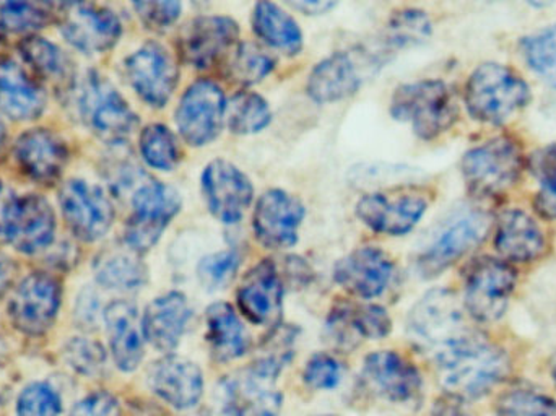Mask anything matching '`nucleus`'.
Wrapping results in <instances>:
<instances>
[{"mask_svg":"<svg viewBox=\"0 0 556 416\" xmlns=\"http://www.w3.org/2000/svg\"><path fill=\"white\" fill-rule=\"evenodd\" d=\"M240 39V26L230 16L204 15L191 20L179 38V52L192 67L211 68L225 58Z\"/></svg>","mask_w":556,"mask_h":416,"instance_id":"nucleus-19","label":"nucleus"},{"mask_svg":"<svg viewBox=\"0 0 556 416\" xmlns=\"http://www.w3.org/2000/svg\"><path fill=\"white\" fill-rule=\"evenodd\" d=\"M363 379L375 394L394 404L410 402L421 389L417 368L399 353L389 350L366 356Z\"/></svg>","mask_w":556,"mask_h":416,"instance_id":"nucleus-25","label":"nucleus"},{"mask_svg":"<svg viewBox=\"0 0 556 416\" xmlns=\"http://www.w3.org/2000/svg\"><path fill=\"white\" fill-rule=\"evenodd\" d=\"M3 139H5V129H3L2 123H0V146H2Z\"/></svg>","mask_w":556,"mask_h":416,"instance_id":"nucleus-56","label":"nucleus"},{"mask_svg":"<svg viewBox=\"0 0 556 416\" xmlns=\"http://www.w3.org/2000/svg\"><path fill=\"white\" fill-rule=\"evenodd\" d=\"M227 100L212 80H198L185 91L176 108V126L188 146L214 142L225 124Z\"/></svg>","mask_w":556,"mask_h":416,"instance_id":"nucleus-13","label":"nucleus"},{"mask_svg":"<svg viewBox=\"0 0 556 416\" xmlns=\"http://www.w3.org/2000/svg\"><path fill=\"white\" fill-rule=\"evenodd\" d=\"M441 386L457 401H476L505 381L511 369L505 350L470 332L434 355Z\"/></svg>","mask_w":556,"mask_h":416,"instance_id":"nucleus-1","label":"nucleus"},{"mask_svg":"<svg viewBox=\"0 0 556 416\" xmlns=\"http://www.w3.org/2000/svg\"><path fill=\"white\" fill-rule=\"evenodd\" d=\"M46 94L13 59L0 58V114L12 121H33L41 116Z\"/></svg>","mask_w":556,"mask_h":416,"instance_id":"nucleus-31","label":"nucleus"},{"mask_svg":"<svg viewBox=\"0 0 556 416\" xmlns=\"http://www.w3.org/2000/svg\"><path fill=\"white\" fill-rule=\"evenodd\" d=\"M433 31L430 16L418 9H402L392 13L386 26L389 48L402 49L421 45Z\"/></svg>","mask_w":556,"mask_h":416,"instance_id":"nucleus-38","label":"nucleus"},{"mask_svg":"<svg viewBox=\"0 0 556 416\" xmlns=\"http://www.w3.org/2000/svg\"><path fill=\"white\" fill-rule=\"evenodd\" d=\"M276 67L273 55L256 42H241L230 62V74L238 84L256 85Z\"/></svg>","mask_w":556,"mask_h":416,"instance_id":"nucleus-40","label":"nucleus"},{"mask_svg":"<svg viewBox=\"0 0 556 416\" xmlns=\"http://www.w3.org/2000/svg\"><path fill=\"white\" fill-rule=\"evenodd\" d=\"M464 311L456 294L447 290H431L425 294L407 317V333L412 342L433 355L469 336Z\"/></svg>","mask_w":556,"mask_h":416,"instance_id":"nucleus-6","label":"nucleus"},{"mask_svg":"<svg viewBox=\"0 0 556 416\" xmlns=\"http://www.w3.org/2000/svg\"><path fill=\"white\" fill-rule=\"evenodd\" d=\"M238 306L256 326H278L283 307V281L273 261L254 265L237 291Z\"/></svg>","mask_w":556,"mask_h":416,"instance_id":"nucleus-23","label":"nucleus"},{"mask_svg":"<svg viewBox=\"0 0 556 416\" xmlns=\"http://www.w3.org/2000/svg\"><path fill=\"white\" fill-rule=\"evenodd\" d=\"M303 379L316 391H332L342 381V366L329 353H316L304 366Z\"/></svg>","mask_w":556,"mask_h":416,"instance_id":"nucleus-47","label":"nucleus"},{"mask_svg":"<svg viewBox=\"0 0 556 416\" xmlns=\"http://www.w3.org/2000/svg\"><path fill=\"white\" fill-rule=\"evenodd\" d=\"M220 394L225 416H278L283 404L276 376L254 366L225 379Z\"/></svg>","mask_w":556,"mask_h":416,"instance_id":"nucleus-22","label":"nucleus"},{"mask_svg":"<svg viewBox=\"0 0 556 416\" xmlns=\"http://www.w3.org/2000/svg\"><path fill=\"white\" fill-rule=\"evenodd\" d=\"M290 7L306 13V15H323L336 7L333 2H323V0H301V2H290Z\"/></svg>","mask_w":556,"mask_h":416,"instance_id":"nucleus-53","label":"nucleus"},{"mask_svg":"<svg viewBox=\"0 0 556 416\" xmlns=\"http://www.w3.org/2000/svg\"><path fill=\"white\" fill-rule=\"evenodd\" d=\"M10 280H12V272H10V265L7 264L3 259H0V294L7 291L9 288Z\"/></svg>","mask_w":556,"mask_h":416,"instance_id":"nucleus-55","label":"nucleus"},{"mask_svg":"<svg viewBox=\"0 0 556 416\" xmlns=\"http://www.w3.org/2000/svg\"><path fill=\"white\" fill-rule=\"evenodd\" d=\"M294 343H296V333L293 327L277 326L269 339L264 342L257 358L254 360V368L278 378L281 369L293 360Z\"/></svg>","mask_w":556,"mask_h":416,"instance_id":"nucleus-42","label":"nucleus"},{"mask_svg":"<svg viewBox=\"0 0 556 416\" xmlns=\"http://www.w3.org/2000/svg\"><path fill=\"white\" fill-rule=\"evenodd\" d=\"M61 283L45 272L26 275L9 301L13 327L29 337H39L54 326L61 307Z\"/></svg>","mask_w":556,"mask_h":416,"instance_id":"nucleus-12","label":"nucleus"},{"mask_svg":"<svg viewBox=\"0 0 556 416\" xmlns=\"http://www.w3.org/2000/svg\"><path fill=\"white\" fill-rule=\"evenodd\" d=\"M15 159L28 178L52 182L64 172L68 150L64 140L51 129H29L15 142Z\"/></svg>","mask_w":556,"mask_h":416,"instance_id":"nucleus-27","label":"nucleus"},{"mask_svg":"<svg viewBox=\"0 0 556 416\" xmlns=\"http://www.w3.org/2000/svg\"><path fill=\"white\" fill-rule=\"evenodd\" d=\"M495 248L508 264H526L544 254V231L525 210H505L496 222Z\"/></svg>","mask_w":556,"mask_h":416,"instance_id":"nucleus-30","label":"nucleus"},{"mask_svg":"<svg viewBox=\"0 0 556 416\" xmlns=\"http://www.w3.org/2000/svg\"><path fill=\"white\" fill-rule=\"evenodd\" d=\"M127 80L143 103L165 108L178 85V65L165 46L146 42L126 59Z\"/></svg>","mask_w":556,"mask_h":416,"instance_id":"nucleus-15","label":"nucleus"},{"mask_svg":"<svg viewBox=\"0 0 556 416\" xmlns=\"http://www.w3.org/2000/svg\"><path fill=\"white\" fill-rule=\"evenodd\" d=\"M430 207L427 192L420 188H395L363 196L355 213L363 225L379 235L404 236L418 225Z\"/></svg>","mask_w":556,"mask_h":416,"instance_id":"nucleus-11","label":"nucleus"},{"mask_svg":"<svg viewBox=\"0 0 556 416\" xmlns=\"http://www.w3.org/2000/svg\"><path fill=\"white\" fill-rule=\"evenodd\" d=\"M67 416H121V404L111 392H91L77 402Z\"/></svg>","mask_w":556,"mask_h":416,"instance_id":"nucleus-49","label":"nucleus"},{"mask_svg":"<svg viewBox=\"0 0 556 416\" xmlns=\"http://www.w3.org/2000/svg\"><path fill=\"white\" fill-rule=\"evenodd\" d=\"M498 416H556V402L532 391H511L496 402Z\"/></svg>","mask_w":556,"mask_h":416,"instance_id":"nucleus-46","label":"nucleus"},{"mask_svg":"<svg viewBox=\"0 0 556 416\" xmlns=\"http://www.w3.org/2000/svg\"><path fill=\"white\" fill-rule=\"evenodd\" d=\"M207 342L218 362L241 358L250 350V333L228 303H215L205 313Z\"/></svg>","mask_w":556,"mask_h":416,"instance_id":"nucleus-32","label":"nucleus"},{"mask_svg":"<svg viewBox=\"0 0 556 416\" xmlns=\"http://www.w3.org/2000/svg\"><path fill=\"white\" fill-rule=\"evenodd\" d=\"M80 113L85 123L103 142H126L139 119L119 91L98 74H90L81 87Z\"/></svg>","mask_w":556,"mask_h":416,"instance_id":"nucleus-10","label":"nucleus"},{"mask_svg":"<svg viewBox=\"0 0 556 416\" xmlns=\"http://www.w3.org/2000/svg\"><path fill=\"white\" fill-rule=\"evenodd\" d=\"M140 153L147 165L160 172H172L181 159L178 139L165 124H150L140 134Z\"/></svg>","mask_w":556,"mask_h":416,"instance_id":"nucleus-37","label":"nucleus"},{"mask_svg":"<svg viewBox=\"0 0 556 416\" xmlns=\"http://www.w3.org/2000/svg\"><path fill=\"white\" fill-rule=\"evenodd\" d=\"M518 274L503 259H477L470 264L464 288V306L479 323H495L508 307Z\"/></svg>","mask_w":556,"mask_h":416,"instance_id":"nucleus-9","label":"nucleus"},{"mask_svg":"<svg viewBox=\"0 0 556 416\" xmlns=\"http://www.w3.org/2000/svg\"><path fill=\"white\" fill-rule=\"evenodd\" d=\"M304 215L306 210L300 199L281 189H270L261 196L254 209V235L264 248L274 251L293 248Z\"/></svg>","mask_w":556,"mask_h":416,"instance_id":"nucleus-20","label":"nucleus"},{"mask_svg":"<svg viewBox=\"0 0 556 416\" xmlns=\"http://www.w3.org/2000/svg\"><path fill=\"white\" fill-rule=\"evenodd\" d=\"M273 121L269 103L254 91H240L227 101L225 123L237 136L263 133Z\"/></svg>","mask_w":556,"mask_h":416,"instance_id":"nucleus-36","label":"nucleus"},{"mask_svg":"<svg viewBox=\"0 0 556 416\" xmlns=\"http://www.w3.org/2000/svg\"><path fill=\"white\" fill-rule=\"evenodd\" d=\"M94 294H87V297L80 298V303H78L77 310H75V314H77L78 323L81 324V326H94V323H97V311H98V304L94 303Z\"/></svg>","mask_w":556,"mask_h":416,"instance_id":"nucleus-52","label":"nucleus"},{"mask_svg":"<svg viewBox=\"0 0 556 416\" xmlns=\"http://www.w3.org/2000/svg\"><path fill=\"white\" fill-rule=\"evenodd\" d=\"M241 257L237 251H220L205 255L198 265L199 283L207 291L224 290L237 277Z\"/></svg>","mask_w":556,"mask_h":416,"instance_id":"nucleus-44","label":"nucleus"},{"mask_svg":"<svg viewBox=\"0 0 556 416\" xmlns=\"http://www.w3.org/2000/svg\"><path fill=\"white\" fill-rule=\"evenodd\" d=\"M552 373H554V379L556 385V362L554 363V368H552Z\"/></svg>","mask_w":556,"mask_h":416,"instance_id":"nucleus-57","label":"nucleus"},{"mask_svg":"<svg viewBox=\"0 0 556 416\" xmlns=\"http://www.w3.org/2000/svg\"><path fill=\"white\" fill-rule=\"evenodd\" d=\"M147 378L153 394L178 411L198 407L204 394L202 369L182 356H165L153 363Z\"/></svg>","mask_w":556,"mask_h":416,"instance_id":"nucleus-24","label":"nucleus"},{"mask_svg":"<svg viewBox=\"0 0 556 416\" xmlns=\"http://www.w3.org/2000/svg\"><path fill=\"white\" fill-rule=\"evenodd\" d=\"M431 416H470L460 407L459 404L454 402H440L437 407L433 408V415Z\"/></svg>","mask_w":556,"mask_h":416,"instance_id":"nucleus-54","label":"nucleus"},{"mask_svg":"<svg viewBox=\"0 0 556 416\" xmlns=\"http://www.w3.org/2000/svg\"><path fill=\"white\" fill-rule=\"evenodd\" d=\"M65 363L78 375L97 378L106 368V352L94 340L74 337L62 350Z\"/></svg>","mask_w":556,"mask_h":416,"instance_id":"nucleus-43","label":"nucleus"},{"mask_svg":"<svg viewBox=\"0 0 556 416\" xmlns=\"http://www.w3.org/2000/svg\"><path fill=\"white\" fill-rule=\"evenodd\" d=\"M201 188L207 209L225 225H237L253 204L250 178L227 160H214L205 166Z\"/></svg>","mask_w":556,"mask_h":416,"instance_id":"nucleus-17","label":"nucleus"},{"mask_svg":"<svg viewBox=\"0 0 556 416\" xmlns=\"http://www.w3.org/2000/svg\"><path fill=\"white\" fill-rule=\"evenodd\" d=\"M529 168L539 179L556 172V146L544 147V149L538 150L534 155H531Z\"/></svg>","mask_w":556,"mask_h":416,"instance_id":"nucleus-51","label":"nucleus"},{"mask_svg":"<svg viewBox=\"0 0 556 416\" xmlns=\"http://www.w3.org/2000/svg\"><path fill=\"white\" fill-rule=\"evenodd\" d=\"M381 59L363 55L356 59L352 52H333L320 61L307 78V94L319 104L337 103L355 94L365 80L366 68L379 67Z\"/></svg>","mask_w":556,"mask_h":416,"instance_id":"nucleus-18","label":"nucleus"},{"mask_svg":"<svg viewBox=\"0 0 556 416\" xmlns=\"http://www.w3.org/2000/svg\"><path fill=\"white\" fill-rule=\"evenodd\" d=\"M526 160L521 147L509 137H495L464 155V181L479 198L505 194L518 185Z\"/></svg>","mask_w":556,"mask_h":416,"instance_id":"nucleus-4","label":"nucleus"},{"mask_svg":"<svg viewBox=\"0 0 556 416\" xmlns=\"http://www.w3.org/2000/svg\"><path fill=\"white\" fill-rule=\"evenodd\" d=\"M55 215L38 194L0 198V239L22 254H36L51 244Z\"/></svg>","mask_w":556,"mask_h":416,"instance_id":"nucleus-7","label":"nucleus"},{"mask_svg":"<svg viewBox=\"0 0 556 416\" xmlns=\"http://www.w3.org/2000/svg\"><path fill=\"white\" fill-rule=\"evenodd\" d=\"M114 365L124 373L139 368L143 360L142 323L137 307L129 301H113L103 311Z\"/></svg>","mask_w":556,"mask_h":416,"instance_id":"nucleus-28","label":"nucleus"},{"mask_svg":"<svg viewBox=\"0 0 556 416\" xmlns=\"http://www.w3.org/2000/svg\"><path fill=\"white\" fill-rule=\"evenodd\" d=\"M26 64L54 87H67L74 78V67L61 48L41 36H28L18 46Z\"/></svg>","mask_w":556,"mask_h":416,"instance_id":"nucleus-35","label":"nucleus"},{"mask_svg":"<svg viewBox=\"0 0 556 416\" xmlns=\"http://www.w3.org/2000/svg\"><path fill=\"white\" fill-rule=\"evenodd\" d=\"M492 228V218L485 210L467 207L457 210L441 225L430 244L417 259L418 274L434 278L456 264L464 255L482 244Z\"/></svg>","mask_w":556,"mask_h":416,"instance_id":"nucleus-5","label":"nucleus"},{"mask_svg":"<svg viewBox=\"0 0 556 416\" xmlns=\"http://www.w3.org/2000/svg\"><path fill=\"white\" fill-rule=\"evenodd\" d=\"M327 329L339 345H356L358 340H381L389 336L392 320L376 304L340 303L330 311Z\"/></svg>","mask_w":556,"mask_h":416,"instance_id":"nucleus-29","label":"nucleus"},{"mask_svg":"<svg viewBox=\"0 0 556 416\" xmlns=\"http://www.w3.org/2000/svg\"><path fill=\"white\" fill-rule=\"evenodd\" d=\"M132 213L124 228V242L137 254L150 251L178 215L182 201L173 186L152 181L140 185L134 192Z\"/></svg>","mask_w":556,"mask_h":416,"instance_id":"nucleus-8","label":"nucleus"},{"mask_svg":"<svg viewBox=\"0 0 556 416\" xmlns=\"http://www.w3.org/2000/svg\"><path fill=\"white\" fill-rule=\"evenodd\" d=\"M2 353H3L2 343H0V356H2Z\"/></svg>","mask_w":556,"mask_h":416,"instance_id":"nucleus-58","label":"nucleus"},{"mask_svg":"<svg viewBox=\"0 0 556 416\" xmlns=\"http://www.w3.org/2000/svg\"><path fill=\"white\" fill-rule=\"evenodd\" d=\"M464 100L473 119L500 126L528 106L531 90L513 68L486 62L470 75Z\"/></svg>","mask_w":556,"mask_h":416,"instance_id":"nucleus-2","label":"nucleus"},{"mask_svg":"<svg viewBox=\"0 0 556 416\" xmlns=\"http://www.w3.org/2000/svg\"><path fill=\"white\" fill-rule=\"evenodd\" d=\"M16 416H61V394L49 382H31L20 392Z\"/></svg>","mask_w":556,"mask_h":416,"instance_id":"nucleus-45","label":"nucleus"},{"mask_svg":"<svg viewBox=\"0 0 556 416\" xmlns=\"http://www.w3.org/2000/svg\"><path fill=\"white\" fill-rule=\"evenodd\" d=\"M51 13L52 5H45V3H0V28L10 33L38 31L48 25Z\"/></svg>","mask_w":556,"mask_h":416,"instance_id":"nucleus-41","label":"nucleus"},{"mask_svg":"<svg viewBox=\"0 0 556 416\" xmlns=\"http://www.w3.org/2000/svg\"><path fill=\"white\" fill-rule=\"evenodd\" d=\"M191 316V304L185 294L179 291L162 294L146 307L142 317L143 339L159 352H173L178 349Z\"/></svg>","mask_w":556,"mask_h":416,"instance_id":"nucleus-26","label":"nucleus"},{"mask_svg":"<svg viewBox=\"0 0 556 416\" xmlns=\"http://www.w3.org/2000/svg\"><path fill=\"white\" fill-rule=\"evenodd\" d=\"M58 16L65 41L84 54L110 51L123 33L119 16L97 3H65Z\"/></svg>","mask_w":556,"mask_h":416,"instance_id":"nucleus-14","label":"nucleus"},{"mask_svg":"<svg viewBox=\"0 0 556 416\" xmlns=\"http://www.w3.org/2000/svg\"><path fill=\"white\" fill-rule=\"evenodd\" d=\"M395 121L408 123L420 139L433 140L450 130L459 116L456 94L441 80L401 85L391 98Z\"/></svg>","mask_w":556,"mask_h":416,"instance_id":"nucleus-3","label":"nucleus"},{"mask_svg":"<svg viewBox=\"0 0 556 416\" xmlns=\"http://www.w3.org/2000/svg\"><path fill=\"white\" fill-rule=\"evenodd\" d=\"M251 23L256 35L277 51L296 55L303 49V33L300 25L277 3H256Z\"/></svg>","mask_w":556,"mask_h":416,"instance_id":"nucleus-33","label":"nucleus"},{"mask_svg":"<svg viewBox=\"0 0 556 416\" xmlns=\"http://www.w3.org/2000/svg\"><path fill=\"white\" fill-rule=\"evenodd\" d=\"M137 15L150 29H168L181 16L182 5L179 2H137L134 3Z\"/></svg>","mask_w":556,"mask_h":416,"instance_id":"nucleus-48","label":"nucleus"},{"mask_svg":"<svg viewBox=\"0 0 556 416\" xmlns=\"http://www.w3.org/2000/svg\"><path fill=\"white\" fill-rule=\"evenodd\" d=\"M394 272L395 265L388 252L376 245H362L337 262L333 278L346 293L372 300L384 293Z\"/></svg>","mask_w":556,"mask_h":416,"instance_id":"nucleus-21","label":"nucleus"},{"mask_svg":"<svg viewBox=\"0 0 556 416\" xmlns=\"http://www.w3.org/2000/svg\"><path fill=\"white\" fill-rule=\"evenodd\" d=\"M59 202L68 228L81 241H98L113 226L116 213L110 199L103 189L84 179L65 182L59 192Z\"/></svg>","mask_w":556,"mask_h":416,"instance_id":"nucleus-16","label":"nucleus"},{"mask_svg":"<svg viewBox=\"0 0 556 416\" xmlns=\"http://www.w3.org/2000/svg\"><path fill=\"white\" fill-rule=\"evenodd\" d=\"M132 249H108L94 261V277L108 290L136 291L147 283L149 270Z\"/></svg>","mask_w":556,"mask_h":416,"instance_id":"nucleus-34","label":"nucleus"},{"mask_svg":"<svg viewBox=\"0 0 556 416\" xmlns=\"http://www.w3.org/2000/svg\"><path fill=\"white\" fill-rule=\"evenodd\" d=\"M521 49L529 67L556 88V25L522 39Z\"/></svg>","mask_w":556,"mask_h":416,"instance_id":"nucleus-39","label":"nucleus"},{"mask_svg":"<svg viewBox=\"0 0 556 416\" xmlns=\"http://www.w3.org/2000/svg\"><path fill=\"white\" fill-rule=\"evenodd\" d=\"M534 207L542 218L556 219V172L541 179Z\"/></svg>","mask_w":556,"mask_h":416,"instance_id":"nucleus-50","label":"nucleus"}]
</instances>
